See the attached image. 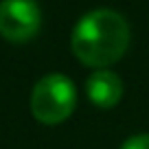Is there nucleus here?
<instances>
[{
	"label": "nucleus",
	"mask_w": 149,
	"mask_h": 149,
	"mask_svg": "<svg viewBox=\"0 0 149 149\" xmlns=\"http://www.w3.org/2000/svg\"><path fill=\"white\" fill-rule=\"evenodd\" d=\"M130 24L114 9H92L81 15L70 35L74 57L90 68L116 64L130 46Z\"/></svg>",
	"instance_id": "nucleus-1"
},
{
	"label": "nucleus",
	"mask_w": 149,
	"mask_h": 149,
	"mask_svg": "<svg viewBox=\"0 0 149 149\" xmlns=\"http://www.w3.org/2000/svg\"><path fill=\"white\" fill-rule=\"evenodd\" d=\"M77 90L74 84L61 72L44 74L33 86L31 92V112L44 125H59L74 112Z\"/></svg>",
	"instance_id": "nucleus-2"
},
{
	"label": "nucleus",
	"mask_w": 149,
	"mask_h": 149,
	"mask_svg": "<svg viewBox=\"0 0 149 149\" xmlns=\"http://www.w3.org/2000/svg\"><path fill=\"white\" fill-rule=\"evenodd\" d=\"M42 11L35 0H0V35L7 42L24 44L37 35Z\"/></svg>",
	"instance_id": "nucleus-3"
},
{
	"label": "nucleus",
	"mask_w": 149,
	"mask_h": 149,
	"mask_svg": "<svg viewBox=\"0 0 149 149\" xmlns=\"http://www.w3.org/2000/svg\"><path fill=\"white\" fill-rule=\"evenodd\" d=\"M86 92L88 99L94 103L97 107L110 110L114 107L123 97V81L116 72H112L107 68L94 70L86 81Z\"/></svg>",
	"instance_id": "nucleus-4"
},
{
	"label": "nucleus",
	"mask_w": 149,
	"mask_h": 149,
	"mask_svg": "<svg viewBox=\"0 0 149 149\" xmlns=\"http://www.w3.org/2000/svg\"><path fill=\"white\" fill-rule=\"evenodd\" d=\"M121 149H149V134H136L121 145Z\"/></svg>",
	"instance_id": "nucleus-5"
}]
</instances>
